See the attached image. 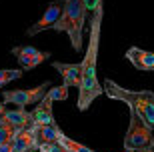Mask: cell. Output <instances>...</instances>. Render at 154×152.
Listing matches in <instances>:
<instances>
[{
	"mask_svg": "<svg viewBox=\"0 0 154 152\" xmlns=\"http://www.w3.org/2000/svg\"><path fill=\"white\" fill-rule=\"evenodd\" d=\"M102 16H104V6L98 4L96 10L92 12L90 24H88V44H86V54L80 62L82 68V80L78 86V110L86 112L90 104L102 96L104 88L98 80L96 72V60H98V44H100V32H102Z\"/></svg>",
	"mask_w": 154,
	"mask_h": 152,
	"instance_id": "6da1fadb",
	"label": "cell"
},
{
	"mask_svg": "<svg viewBox=\"0 0 154 152\" xmlns=\"http://www.w3.org/2000/svg\"><path fill=\"white\" fill-rule=\"evenodd\" d=\"M102 88H104V94L110 96L112 100L124 102L128 106V110H134L138 114V118L154 132V92L152 90H128V88L118 86L110 78L104 80Z\"/></svg>",
	"mask_w": 154,
	"mask_h": 152,
	"instance_id": "7a4b0ae2",
	"label": "cell"
},
{
	"mask_svg": "<svg viewBox=\"0 0 154 152\" xmlns=\"http://www.w3.org/2000/svg\"><path fill=\"white\" fill-rule=\"evenodd\" d=\"M88 24V12H86L84 0H64L62 14L54 24L56 32H66L70 38V44L76 52H82L84 46V28Z\"/></svg>",
	"mask_w": 154,
	"mask_h": 152,
	"instance_id": "3957f363",
	"label": "cell"
},
{
	"mask_svg": "<svg viewBox=\"0 0 154 152\" xmlns=\"http://www.w3.org/2000/svg\"><path fill=\"white\" fill-rule=\"evenodd\" d=\"M142 148H154V134L152 130L138 118V114L130 110V122L124 136V152L128 150H142Z\"/></svg>",
	"mask_w": 154,
	"mask_h": 152,
	"instance_id": "277c9868",
	"label": "cell"
},
{
	"mask_svg": "<svg viewBox=\"0 0 154 152\" xmlns=\"http://www.w3.org/2000/svg\"><path fill=\"white\" fill-rule=\"evenodd\" d=\"M48 90H50V82H42L36 88H28V90H4L2 100H4V104H14L16 108H26L30 104H38Z\"/></svg>",
	"mask_w": 154,
	"mask_h": 152,
	"instance_id": "5b68a950",
	"label": "cell"
},
{
	"mask_svg": "<svg viewBox=\"0 0 154 152\" xmlns=\"http://www.w3.org/2000/svg\"><path fill=\"white\" fill-rule=\"evenodd\" d=\"M62 4H64V0H54V2H50V4L46 6V10L42 12V16H40L38 22H34L26 30V36H36L38 32L54 28V24L58 22V18L62 14Z\"/></svg>",
	"mask_w": 154,
	"mask_h": 152,
	"instance_id": "8992f818",
	"label": "cell"
},
{
	"mask_svg": "<svg viewBox=\"0 0 154 152\" xmlns=\"http://www.w3.org/2000/svg\"><path fill=\"white\" fill-rule=\"evenodd\" d=\"M0 118L4 120L6 124H10L12 128L20 132V130H28L34 126V120H32V112L24 110V108H14V110H6Z\"/></svg>",
	"mask_w": 154,
	"mask_h": 152,
	"instance_id": "52a82bcc",
	"label": "cell"
},
{
	"mask_svg": "<svg viewBox=\"0 0 154 152\" xmlns=\"http://www.w3.org/2000/svg\"><path fill=\"white\" fill-rule=\"evenodd\" d=\"M38 148L36 142V132L34 126L28 130H20L14 134V138L10 140V152H32Z\"/></svg>",
	"mask_w": 154,
	"mask_h": 152,
	"instance_id": "ba28073f",
	"label": "cell"
},
{
	"mask_svg": "<svg viewBox=\"0 0 154 152\" xmlns=\"http://www.w3.org/2000/svg\"><path fill=\"white\" fill-rule=\"evenodd\" d=\"M52 68H56L58 74L62 76L64 86H68V88H72V86L78 88L80 86V80H82V68H80V64H66V62L54 60Z\"/></svg>",
	"mask_w": 154,
	"mask_h": 152,
	"instance_id": "9c48e42d",
	"label": "cell"
},
{
	"mask_svg": "<svg viewBox=\"0 0 154 152\" xmlns=\"http://www.w3.org/2000/svg\"><path fill=\"white\" fill-rule=\"evenodd\" d=\"M126 60L138 70H154V52L142 50L138 46H132L126 50Z\"/></svg>",
	"mask_w": 154,
	"mask_h": 152,
	"instance_id": "30bf717a",
	"label": "cell"
},
{
	"mask_svg": "<svg viewBox=\"0 0 154 152\" xmlns=\"http://www.w3.org/2000/svg\"><path fill=\"white\" fill-rule=\"evenodd\" d=\"M52 98L48 96V92H46V96L42 98V100L36 104V108L32 110V120H34V126H48V124H56V120H54V114H52Z\"/></svg>",
	"mask_w": 154,
	"mask_h": 152,
	"instance_id": "8fae6325",
	"label": "cell"
},
{
	"mask_svg": "<svg viewBox=\"0 0 154 152\" xmlns=\"http://www.w3.org/2000/svg\"><path fill=\"white\" fill-rule=\"evenodd\" d=\"M36 132V142L40 144H52V142H58L64 136V132L60 130L58 124H48V126H34Z\"/></svg>",
	"mask_w": 154,
	"mask_h": 152,
	"instance_id": "7c38bea8",
	"label": "cell"
},
{
	"mask_svg": "<svg viewBox=\"0 0 154 152\" xmlns=\"http://www.w3.org/2000/svg\"><path fill=\"white\" fill-rule=\"evenodd\" d=\"M50 58V52H36L34 56H24V58H16L18 64H20V70H32V68H36L38 64H42V62H46Z\"/></svg>",
	"mask_w": 154,
	"mask_h": 152,
	"instance_id": "4fadbf2b",
	"label": "cell"
},
{
	"mask_svg": "<svg viewBox=\"0 0 154 152\" xmlns=\"http://www.w3.org/2000/svg\"><path fill=\"white\" fill-rule=\"evenodd\" d=\"M22 76V70L20 68H16V70H8V68H0V88L6 84H10V82H14V80H18Z\"/></svg>",
	"mask_w": 154,
	"mask_h": 152,
	"instance_id": "5bb4252c",
	"label": "cell"
},
{
	"mask_svg": "<svg viewBox=\"0 0 154 152\" xmlns=\"http://www.w3.org/2000/svg\"><path fill=\"white\" fill-rule=\"evenodd\" d=\"M16 134V130L12 128L10 124H6L4 120L0 118V146H4V144H10V140L14 138Z\"/></svg>",
	"mask_w": 154,
	"mask_h": 152,
	"instance_id": "9a60e30c",
	"label": "cell"
},
{
	"mask_svg": "<svg viewBox=\"0 0 154 152\" xmlns=\"http://www.w3.org/2000/svg\"><path fill=\"white\" fill-rule=\"evenodd\" d=\"M48 96L52 98V102H56V100H66L68 98V86H50V90H48Z\"/></svg>",
	"mask_w": 154,
	"mask_h": 152,
	"instance_id": "2e32d148",
	"label": "cell"
},
{
	"mask_svg": "<svg viewBox=\"0 0 154 152\" xmlns=\"http://www.w3.org/2000/svg\"><path fill=\"white\" fill-rule=\"evenodd\" d=\"M10 52L16 58H24V56H34L36 52H40V50H38V48H34V46H14Z\"/></svg>",
	"mask_w": 154,
	"mask_h": 152,
	"instance_id": "e0dca14e",
	"label": "cell"
},
{
	"mask_svg": "<svg viewBox=\"0 0 154 152\" xmlns=\"http://www.w3.org/2000/svg\"><path fill=\"white\" fill-rule=\"evenodd\" d=\"M40 152H68L60 142H52V144H40L38 146Z\"/></svg>",
	"mask_w": 154,
	"mask_h": 152,
	"instance_id": "ac0fdd59",
	"label": "cell"
},
{
	"mask_svg": "<svg viewBox=\"0 0 154 152\" xmlns=\"http://www.w3.org/2000/svg\"><path fill=\"white\" fill-rule=\"evenodd\" d=\"M86 4V12H88V16H92V12L96 10L98 4H102V0H84Z\"/></svg>",
	"mask_w": 154,
	"mask_h": 152,
	"instance_id": "d6986e66",
	"label": "cell"
},
{
	"mask_svg": "<svg viewBox=\"0 0 154 152\" xmlns=\"http://www.w3.org/2000/svg\"><path fill=\"white\" fill-rule=\"evenodd\" d=\"M128 152H154V148H142V150H128Z\"/></svg>",
	"mask_w": 154,
	"mask_h": 152,
	"instance_id": "ffe728a7",
	"label": "cell"
},
{
	"mask_svg": "<svg viewBox=\"0 0 154 152\" xmlns=\"http://www.w3.org/2000/svg\"><path fill=\"white\" fill-rule=\"evenodd\" d=\"M0 152H10V144H4V146H0Z\"/></svg>",
	"mask_w": 154,
	"mask_h": 152,
	"instance_id": "44dd1931",
	"label": "cell"
},
{
	"mask_svg": "<svg viewBox=\"0 0 154 152\" xmlns=\"http://www.w3.org/2000/svg\"><path fill=\"white\" fill-rule=\"evenodd\" d=\"M6 112V106H4V104H2V102H0V116H2V114H4Z\"/></svg>",
	"mask_w": 154,
	"mask_h": 152,
	"instance_id": "7402d4cb",
	"label": "cell"
},
{
	"mask_svg": "<svg viewBox=\"0 0 154 152\" xmlns=\"http://www.w3.org/2000/svg\"><path fill=\"white\" fill-rule=\"evenodd\" d=\"M36 150H38V148H36ZM36 150H32V152H36Z\"/></svg>",
	"mask_w": 154,
	"mask_h": 152,
	"instance_id": "603a6c76",
	"label": "cell"
},
{
	"mask_svg": "<svg viewBox=\"0 0 154 152\" xmlns=\"http://www.w3.org/2000/svg\"><path fill=\"white\" fill-rule=\"evenodd\" d=\"M36 152H40V150H36Z\"/></svg>",
	"mask_w": 154,
	"mask_h": 152,
	"instance_id": "cb8c5ba5",
	"label": "cell"
}]
</instances>
